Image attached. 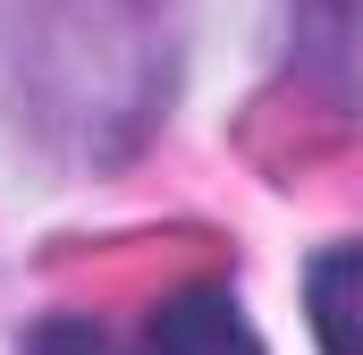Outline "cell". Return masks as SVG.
I'll list each match as a JSON object with an SVG mask.
<instances>
[{
    "label": "cell",
    "mask_w": 363,
    "mask_h": 355,
    "mask_svg": "<svg viewBox=\"0 0 363 355\" xmlns=\"http://www.w3.org/2000/svg\"><path fill=\"white\" fill-rule=\"evenodd\" d=\"M17 355H127L101 322H77V313H51V322H34L26 339H17Z\"/></svg>",
    "instance_id": "3957f363"
},
{
    "label": "cell",
    "mask_w": 363,
    "mask_h": 355,
    "mask_svg": "<svg viewBox=\"0 0 363 355\" xmlns=\"http://www.w3.org/2000/svg\"><path fill=\"white\" fill-rule=\"evenodd\" d=\"M304 313L321 355H363V246H330L304 271Z\"/></svg>",
    "instance_id": "7a4b0ae2"
},
{
    "label": "cell",
    "mask_w": 363,
    "mask_h": 355,
    "mask_svg": "<svg viewBox=\"0 0 363 355\" xmlns=\"http://www.w3.org/2000/svg\"><path fill=\"white\" fill-rule=\"evenodd\" d=\"M144 347L152 355H262V339H254V322L228 288H178V296L152 305Z\"/></svg>",
    "instance_id": "6da1fadb"
}]
</instances>
